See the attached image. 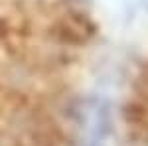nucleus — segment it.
I'll list each match as a JSON object with an SVG mask.
<instances>
[{"label":"nucleus","mask_w":148,"mask_h":146,"mask_svg":"<svg viewBox=\"0 0 148 146\" xmlns=\"http://www.w3.org/2000/svg\"><path fill=\"white\" fill-rule=\"evenodd\" d=\"M95 38L83 0H0V146H83Z\"/></svg>","instance_id":"nucleus-1"},{"label":"nucleus","mask_w":148,"mask_h":146,"mask_svg":"<svg viewBox=\"0 0 148 146\" xmlns=\"http://www.w3.org/2000/svg\"><path fill=\"white\" fill-rule=\"evenodd\" d=\"M125 124L134 140L148 144V65L134 77L126 95Z\"/></svg>","instance_id":"nucleus-2"}]
</instances>
